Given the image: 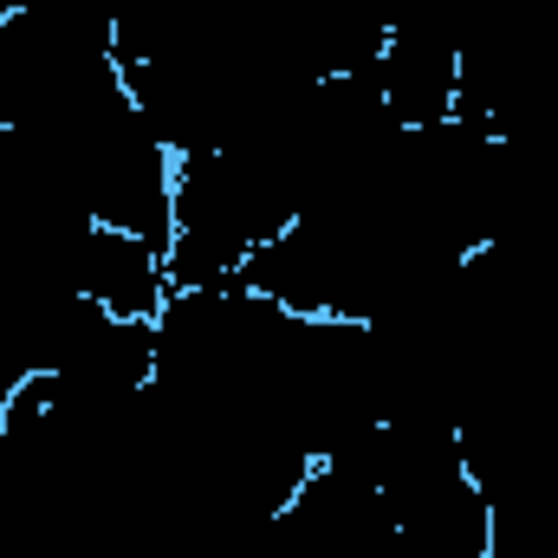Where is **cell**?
Masks as SVG:
<instances>
[{
	"instance_id": "1",
	"label": "cell",
	"mask_w": 558,
	"mask_h": 558,
	"mask_svg": "<svg viewBox=\"0 0 558 558\" xmlns=\"http://www.w3.org/2000/svg\"><path fill=\"white\" fill-rule=\"evenodd\" d=\"M72 286L98 312L131 318V325H156V312L169 305L162 247L137 241V234H118V228H85L78 234V247H72Z\"/></svg>"
}]
</instances>
